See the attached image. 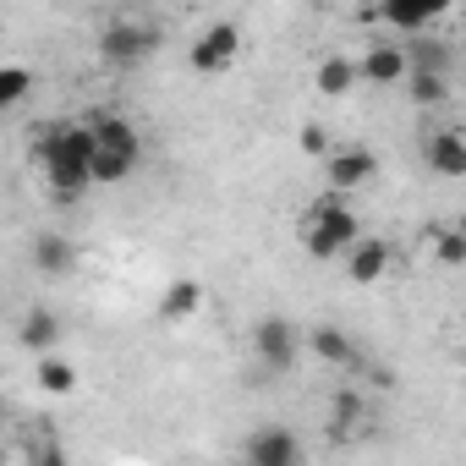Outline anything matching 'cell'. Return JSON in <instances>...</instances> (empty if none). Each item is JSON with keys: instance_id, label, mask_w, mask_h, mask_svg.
I'll return each mask as SVG.
<instances>
[{"instance_id": "1", "label": "cell", "mask_w": 466, "mask_h": 466, "mask_svg": "<svg viewBox=\"0 0 466 466\" xmlns=\"http://www.w3.org/2000/svg\"><path fill=\"white\" fill-rule=\"evenodd\" d=\"M88 159H94V132H88V121H56V127H45V137H39V165H45V181H50L56 198H77L83 187H94V181H88Z\"/></svg>"}, {"instance_id": "2", "label": "cell", "mask_w": 466, "mask_h": 466, "mask_svg": "<svg viewBox=\"0 0 466 466\" xmlns=\"http://www.w3.org/2000/svg\"><path fill=\"white\" fill-rule=\"evenodd\" d=\"M357 237H362V225H357V214L346 208V198H319L313 208H308V219H302V248L313 253V258H346L351 248H357Z\"/></svg>"}, {"instance_id": "3", "label": "cell", "mask_w": 466, "mask_h": 466, "mask_svg": "<svg viewBox=\"0 0 466 466\" xmlns=\"http://www.w3.org/2000/svg\"><path fill=\"white\" fill-rule=\"evenodd\" d=\"M237 56H242V28L230 23V17L208 23V28L192 39V50H187L192 72H203V77H214V72H230V66H237Z\"/></svg>"}, {"instance_id": "4", "label": "cell", "mask_w": 466, "mask_h": 466, "mask_svg": "<svg viewBox=\"0 0 466 466\" xmlns=\"http://www.w3.org/2000/svg\"><path fill=\"white\" fill-rule=\"evenodd\" d=\"M253 351H258V362H264L269 373H286V368L302 357V329H297L291 319L269 313V319H258V329H253Z\"/></svg>"}, {"instance_id": "5", "label": "cell", "mask_w": 466, "mask_h": 466, "mask_svg": "<svg viewBox=\"0 0 466 466\" xmlns=\"http://www.w3.org/2000/svg\"><path fill=\"white\" fill-rule=\"evenodd\" d=\"M154 45H159V28H154V23H143V17H116V23L99 34V50H105V61H116V66L143 61Z\"/></svg>"}, {"instance_id": "6", "label": "cell", "mask_w": 466, "mask_h": 466, "mask_svg": "<svg viewBox=\"0 0 466 466\" xmlns=\"http://www.w3.org/2000/svg\"><path fill=\"white\" fill-rule=\"evenodd\" d=\"M324 176H329V192H335V198H340V192H357V187H368V181L379 176V154H373V148H357V143L329 148Z\"/></svg>"}, {"instance_id": "7", "label": "cell", "mask_w": 466, "mask_h": 466, "mask_svg": "<svg viewBox=\"0 0 466 466\" xmlns=\"http://www.w3.org/2000/svg\"><path fill=\"white\" fill-rule=\"evenodd\" d=\"M248 466H302V439L280 422H264L248 433Z\"/></svg>"}, {"instance_id": "8", "label": "cell", "mask_w": 466, "mask_h": 466, "mask_svg": "<svg viewBox=\"0 0 466 466\" xmlns=\"http://www.w3.org/2000/svg\"><path fill=\"white\" fill-rule=\"evenodd\" d=\"M357 83H379V88L406 83V50L400 45H368L357 61Z\"/></svg>"}, {"instance_id": "9", "label": "cell", "mask_w": 466, "mask_h": 466, "mask_svg": "<svg viewBox=\"0 0 466 466\" xmlns=\"http://www.w3.org/2000/svg\"><path fill=\"white\" fill-rule=\"evenodd\" d=\"M346 258H351V264H346V275H351L357 286H373V280H384V275H390L395 248H390V242H379V237H357V248H351Z\"/></svg>"}, {"instance_id": "10", "label": "cell", "mask_w": 466, "mask_h": 466, "mask_svg": "<svg viewBox=\"0 0 466 466\" xmlns=\"http://www.w3.org/2000/svg\"><path fill=\"white\" fill-rule=\"evenodd\" d=\"M88 132H94V148L121 154V159H143V137L127 116H99V121H88Z\"/></svg>"}, {"instance_id": "11", "label": "cell", "mask_w": 466, "mask_h": 466, "mask_svg": "<svg viewBox=\"0 0 466 466\" xmlns=\"http://www.w3.org/2000/svg\"><path fill=\"white\" fill-rule=\"evenodd\" d=\"M422 159H428L439 176H466V137H461V127H439V132L428 137Z\"/></svg>"}, {"instance_id": "12", "label": "cell", "mask_w": 466, "mask_h": 466, "mask_svg": "<svg viewBox=\"0 0 466 466\" xmlns=\"http://www.w3.org/2000/svg\"><path fill=\"white\" fill-rule=\"evenodd\" d=\"M433 17H444L439 0H390V6H379V23H390V28H400V34H417V39H422V28H428Z\"/></svg>"}, {"instance_id": "13", "label": "cell", "mask_w": 466, "mask_h": 466, "mask_svg": "<svg viewBox=\"0 0 466 466\" xmlns=\"http://www.w3.org/2000/svg\"><path fill=\"white\" fill-rule=\"evenodd\" d=\"M34 264H39L45 275H66V269L77 264V242L61 237V230H39V237H34Z\"/></svg>"}, {"instance_id": "14", "label": "cell", "mask_w": 466, "mask_h": 466, "mask_svg": "<svg viewBox=\"0 0 466 466\" xmlns=\"http://www.w3.org/2000/svg\"><path fill=\"white\" fill-rule=\"evenodd\" d=\"M23 346H28L34 357H50V351L61 346V319H56L50 308H34V313L23 319Z\"/></svg>"}, {"instance_id": "15", "label": "cell", "mask_w": 466, "mask_h": 466, "mask_svg": "<svg viewBox=\"0 0 466 466\" xmlns=\"http://www.w3.org/2000/svg\"><path fill=\"white\" fill-rule=\"evenodd\" d=\"M198 308H203V286H198V280H170L165 297H159V319H170V324L192 319Z\"/></svg>"}, {"instance_id": "16", "label": "cell", "mask_w": 466, "mask_h": 466, "mask_svg": "<svg viewBox=\"0 0 466 466\" xmlns=\"http://www.w3.org/2000/svg\"><path fill=\"white\" fill-rule=\"evenodd\" d=\"M351 88H357V61H346V56H324V61H319V94L340 99V94H351Z\"/></svg>"}, {"instance_id": "17", "label": "cell", "mask_w": 466, "mask_h": 466, "mask_svg": "<svg viewBox=\"0 0 466 466\" xmlns=\"http://www.w3.org/2000/svg\"><path fill=\"white\" fill-rule=\"evenodd\" d=\"M308 346H313V357H324V362H357L351 335H346V329H335V324H319V329L308 335Z\"/></svg>"}, {"instance_id": "18", "label": "cell", "mask_w": 466, "mask_h": 466, "mask_svg": "<svg viewBox=\"0 0 466 466\" xmlns=\"http://www.w3.org/2000/svg\"><path fill=\"white\" fill-rule=\"evenodd\" d=\"M39 390H45V395H72V390H77V368H72L66 357H56V351L39 357Z\"/></svg>"}, {"instance_id": "19", "label": "cell", "mask_w": 466, "mask_h": 466, "mask_svg": "<svg viewBox=\"0 0 466 466\" xmlns=\"http://www.w3.org/2000/svg\"><path fill=\"white\" fill-rule=\"evenodd\" d=\"M28 88H34L28 66H0V110H12L17 99H28Z\"/></svg>"}, {"instance_id": "20", "label": "cell", "mask_w": 466, "mask_h": 466, "mask_svg": "<svg viewBox=\"0 0 466 466\" xmlns=\"http://www.w3.org/2000/svg\"><path fill=\"white\" fill-rule=\"evenodd\" d=\"M357 417H362V395H340L335 400V411H329V439H351V428H357Z\"/></svg>"}, {"instance_id": "21", "label": "cell", "mask_w": 466, "mask_h": 466, "mask_svg": "<svg viewBox=\"0 0 466 466\" xmlns=\"http://www.w3.org/2000/svg\"><path fill=\"white\" fill-rule=\"evenodd\" d=\"M433 258H439L444 269L466 264V237H461V230H439V237H433Z\"/></svg>"}, {"instance_id": "22", "label": "cell", "mask_w": 466, "mask_h": 466, "mask_svg": "<svg viewBox=\"0 0 466 466\" xmlns=\"http://www.w3.org/2000/svg\"><path fill=\"white\" fill-rule=\"evenodd\" d=\"M411 99H417V105L450 99V77H422V72H411Z\"/></svg>"}, {"instance_id": "23", "label": "cell", "mask_w": 466, "mask_h": 466, "mask_svg": "<svg viewBox=\"0 0 466 466\" xmlns=\"http://www.w3.org/2000/svg\"><path fill=\"white\" fill-rule=\"evenodd\" d=\"M302 148H308L313 159H329V148H335V143H329V132H324V127H302Z\"/></svg>"}, {"instance_id": "24", "label": "cell", "mask_w": 466, "mask_h": 466, "mask_svg": "<svg viewBox=\"0 0 466 466\" xmlns=\"http://www.w3.org/2000/svg\"><path fill=\"white\" fill-rule=\"evenodd\" d=\"M34 466H66V455H61V444H45V450H39V461H34Z\"/></svg>"}]
</instances>
